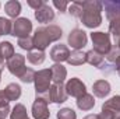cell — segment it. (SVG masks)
Wrapping results in <instances>:
<instances>
[{
    "mask_svg": "<svg viewBox=\"0 0 120 119\" xmlns=\"http://www.w3.org/2000/svg\"><path fill=\"white\" fill-rule=\"evenodd\" d=\"M50 73H52V81L53 84H63L66 77H67V70L61 63H55L50 67Z\"/></svg>",
    "mask_w": 120,
    "mask_h": 119,
    "instance_id": "4fadbf2b",
    "label": "cell"
},
{
    "mask_svg": "<svg viewBox=\"0 0 120 119\" xmlns=\"http://www.w3.org/2000/svg\"><path fill=\"white\" fill-rule=\"evenodd\" d=\"M77 107H78V109H81V111H91V109L95 107L94 95H91V94H84L82 97L77 98Z\"/></svg>",
    "mask_w": 120,
    "mask_h": 119,
    "instance_id": "2e32d148",
    "label": "cell"
},
{
    "mask_svg": "<svg viewBox=\"0 0 120 119\" xmlns=\"http://www.w3.org/2000/svg\"><path fill=\"white\" fill-rule=\"evenodd\" d=\"M35 73H36L35 70H32V69H30V67H28V69H25V70L22 71V74H21L18 79H20L22 83H27V84H28V83H34Z\"/></svg>",
    "mask_w": 120,
    "mask_h": 119,
    "instance_id": "f546056e",
    "label": "cell"
},
{
    "mask_svg": "<svg viewBox=\"0 0 120 119\" xmlns=\"http://www.w3.org/2000/svg\"><path fill=\"white\" fill-rule=\"evenodd\" d=\"M32 116L34 119H49L50 112L48 108V102L41 98H35L32 104Z\"/></svg>",
    "mask_w": 120,
    "mask_h": 119,
    "instance_id": "9c48e42d",
    "label": "cell"
},
{
    "mask_svg": "<svg viewBox=\"0 0 120 119\" xmlns=\"http://www.w3.org/2000/svg\"><path fill=\"white\" fill-rule=\"evenodd\" d=\"M8 102H10V101L7 99L4 91H0V105H8Z\"/></svg>",
    "mask_w": 120,
    "mask_h": 119,
    "instance_id": "d590c367",
    "label": "cell"
},
{
    "mask_svg": "<svg viewBox=\"0 0 120 119\" xmlns=\"http://www.w3.org/2000/svg\"><path fill=\"white\" fill-rule=\"evenodd\" d=\"M63 35V31L59 25H48V27H39L35 30L34 34V48L36 51H45L52 42L59 41Z\"/></svg>",
    "mask_w": 120,
    "mask_h": 119,
    "instance_id": "6da1fadb",
    "label": "cell"
},
{
    "mask_svg": "<svg viewBox=\"0 0 120 119\" xmlns=\"http://www.w3.org/2000/svg\"><path fill=\"white\" fill-rule=\"evenodd\" d=\"M17 45L21 48V49H24V51H27V52H31V51H34V38L32 36H25V38H18V42H17Z\"/></svg>",
    "mask_w": 120,
    "mask_h": 119,
    "instance_id": "484cf974",
    "label": "cell"
},
{
    "mask_svg": "<svg viewBox=\"0 0 120 119\" xmlns=\"http://www.w3.org/2000/svg\"><path fill=\"white\" fill-rule=\"evenodd\" d=\"M0 81H1V71H0Z\"/></svg>",
    "mask_w": 120,
    "mask_h": 119,
    "instance_id": "ab89813d",
    "label": "cell"
},
{
    "mask_svg": "<svg viewBox=\"0 0 120 119\" xmlns=\"http://www.w3.org/2000/svg\"><path fill=\"white\" fill-rule=\"evenodd\" d=\"M70 56V51L66 45L63 44H57L50 49V59L55 63H61V62H67Z\"/></svg>",
    "mask_w": 120,
    "mask_h": 119,
    "instance_id": "7c38bea8",
    "label": "cell"
},
{
    "mask_svg": "<svg viewBox=\"0 0 120 119\" xmlns=\"http://www.w3.org/2000/svg\"><path fill=\"white\" fill-rule=\"evenodd\" d=\"M98 116H99V119H120V112H113V111L102 109V112Z\"/></svg>",
    "mask_w": 120,
    "mask_h": 119,
    "instance_id": "1f68e13d",
    "label": "cell"
},
{
    "mask_svg": "<svg viewBox=\"0 0 120 119\" xmlns=\"http://www.w3.org/2000/svg\"><path fill=\"white\" fill-rule=\"evenodd\" d=\"M56 116L57 119H77V114L71 108H61Z\"/></svg>",
    "mask_w": 120,
    "mask_h": 119,
    "instance_id": "f1b7e54d",
    "label": "cell"
},
{
    "mask_svg": "<svg viewBox=\"0 0 120 119\" xmlns=\"http://www.w3.org/2000/svg\"><path fill=\"white\" fill-rule=\"evenodd\" d=\"M27 3H28V6L32 7L34 10H38V8H41V7L45 4L43 0H27Z\"/></svg>",
    "mask_w": 120,
    "mask_h": 119,
    "instance_id": "e575fe53",
    "label": "cell"
},
{
    "mask_svg": "<svg viewBox=\"0 0 120 119\" xmlns=\"http://www.w3.org/2000/svg\"><path fill=\"white\" fill-rule=\"evenodd\" d=\"M4 11H6V14H7L8 17L15 18V17H18L20 13H21V3L17 1V0H10V1H7V3L4 4Z\"/></svg>",
    "mask_w": 120,
    "mask_h": 119,
    "instance_id": "ac0fdd59",
    "label": "cell"
},
{
    "mask_svg": "<svg viewBox=\"0 0 120 119\" xmlns=\"http://www.w3.org/2000/svg\"><path fill=\"white\" fill-rule=\"evenodd\" d=\"M115 69H116V71H117V74L120 76V58L116 62H115Z\"/></svg>",
    "mask_w": 120,
    "mask_h": 119,
    "instance_id": "8d00e7d4",
    "label": "cell"
},
{
    "mask_svg": "<svg viewBox=\"0 0 120 119\" xmlns=\"http://www.w3.org/2000/svg\"><path fill=\"white\" fill-rule=\"evenodd\" d=\"M64 87H66L67 95L74 97V98H80V97H82L84 94H87V87H85V84H84L78 77L70 79V80L66 83Z\"/></svg>",
    "mask_w": 120,
    "mask_h": 119,
    "instance_id": "52a82bcc",
    "label": "cell"
},
{
    "mask_svg": "<svg viewBox=\"0 0 120 119\" xmlns=\"http://www.w3.org/2000/svg\"><path fill=\"white\" fill-rule=\"evenodd\" d=\"M31 31H32V23L28 18H17L13 23V30H11V35L17 36V38H25L30 36Z\"/></svg>",
    "mask_w": 120,
    "mask_h": 119,
    "instance_id": "8992f818",
    "label": "cell"
},
{
    "mask_svg": "<svg viewBox=\"0 0 120 119\" xmlns=\"http://www.w3.org/2000/svg\"><path fill=\"white\" fill-rule=\"evenodd\" d=\"M6 67L8 69V71L15 76V77H20L22 74V71L27 69L25 67V56L20 55V53H15L11 59L7 60L6 63Z\"/></svg>",
    "mask_w": 120,
    "mask_h": 119,
    "instance_id": "ba28073f",
    "label": "cell"
},
{
    "mask_svg": "<svg viewBox=\"0 0 120 119\" xmlns=\"http://www.w3.org/2000/svg\"><path fill=\"white\" fill-rule=\"evenodd\" d=\"M4 70V59L0 56V71H3Z\"/></svg>",
    "mask_w": 120,
    "mask_h": 119,
    "instance_id": "f35d334b",
    "label": "cell"
},
{
    "mask_svg": "<svg viewBox=\"0 0 120 119\" xmlns=\"http://www.w3.org/2000/svg\"><path fill=\"white\" fill-rule=\"evenodd\" d=\"M84 119H99V116H98V115H95V114H91V115H87Z\"/></svg>",
    "mask_w": 120,
    "mask_h": 119,
    "instance_id": "74e56055",
    "label": "cell"
},
{
    "mask_svg": "<svg viewBox=\"0 0 120 119\" xmlns=\"http://www.w3.org/2000/svg\"><path fill=\"white\" fill-rule=\"evenodd\" d=\"M50 81H52V73H50V69H42L39 71L35 73V79H34V83H35V95L36 97H41L42 94H46L49 88H50Z\"/></svg>",
    "mask_w": 120,
    "mask_h": 119,
    "instance_id": "3957f363",
    "label": "cell"
},
{
    "mask_svg": "<svg viewBox=\"0 0 120 119\" xmlns=\"http://www.w3.org/2000/svg\"><path fill=\"white\" fill-rule=\"evenodd\" d=\"M67 63L71 66H81V64L87 63V53H84L82 51H73V52H70Z\"/></svg>",
    "mask_w": 120,
    "mask_h": 119,
    "instance_id": "d6986e66",
    "label": "cell"
},
{
    "mask_svg": "<svg viewBox=\"0 0 120 119\" xmlns=\"http://www.w3.org/2000/svg\"><path fill=\"white\" fill-rule=\"evenodd\" d=\"M91 41L94 45V51H96L98 53L106 56L108 52L112 48V42H110V35L108 32H92L91 34Z\"/></svg>",
    "mask_w": 120,
    "mask_h": 119,
    "instance_id": "277c9868",
    "label": "cell"
},
{
    "mask_svg": "<svg viewBox=\"0 0 120 119\" xmlns=\"http://www.w3.org/2000/svg\"><path fill=\"white\" fill-rule=\"evenodd\" d=\"M11 112L10 105H0V119H6Z\"/></svg>",
    "mask_w": 120,
    "mask_h": 119,
    "instance_id": "836d02e7",
    "label": "cell"
},
{
    "mask_svg": "<svg viewBox=\"0 0 120 119\" xmlns=\"http://www.w3.org/2000/svg\"><path fill=\"white\" fill-rule=\"evenodd\" d=\"M109 32L113 35L115 41L120 39V18H115L109 21Z\"/></svg>",
    "mask_w": 120,
    "mask_h": 119,
    "instance_id": "83f0119b",
    "label": "cell"
},
{
    "mask_svg": "<svg viewBox=\"0 0 120 119\" xmlns=\"http://www.w3.org/2000/svg\"><path fill=\"white\" fill-rule=\"evenodd\" d=\"M49 94H50V102L55 104H63L68 98L64 84H52L49 88Z\"/></svg>",
    "mask_w": 120,
    "mask_h": 119,
    "instance_id": "30bf717a",
    "label": "cell"
},
{
    "mask_svg": "<svg viewBox=\"0 0 120 119\" xmlns=\"http://www.w3.org/2000/svg\"><path fill=\"white\" fill-rule=\"evenodd\" d=\"M119 58H120V48H117L116 45H112L110 51H109V52H108V55H106L108 62H109V63H115Z\"/></svg>",
    "mask_w": 120,
    "mask_h": 119,
    "instance_id": "4dcf8cb0",
    "label": "cell"
},
{
    "mask_svg": "<svg viewBox=\"0 0 120 119\" xmlns=\"http://www.w3.org/2000/svg\"><path fill=\"white\" fill-rule=\"evenodd\" d=\"M35 18L38 20V23H42V24L52 23L55 20V11L49 4L45 3L41 8L35 10Z\"/></svg>",
    "mask_w": 120,
    "mask_h": 119,
    "instance_id": "8fae6325",
    "label": "cell"
},
{
    "mask_svg": "<svg viewBox=\"0 0 120 119\" xmlns=\"http://www.w3.org/2000/svg\"><path fill=\"white\" fill-rule=\"evenodd\" d=\"M92 91H94V95H95V97H98V98H105V97L109 95V92H110V84H109V81H106V80H98V81L94 83Z\"/></svg>",
    "mask_w": 120,
    "mask_h": 119,
    "instance_id": "9a60e30c",
    "label": "cell"
},
{
    "mask_svg": "<svg viewBox=\"0 0 120 119\" xmlns=\"http://www.w3.org/2000/svg\"><path fill=\"white\" fill-rule=\"evenodd\" d=\"M102 109H108V111H113V112H120V95H115L112 98H109L108 101L103 102Z\"/></svg>",
    "mask_w": 120,
    "mask_h": 119,
    "instance_id": "cb8c5ba5",
    "label": "cell"
},
{
    "mask_svg": "<svg viewBox=\"0 0 120 119\" xmlns=\"http://www.w3.org/2000/svg\"><path fill=\"white\" fill-rule=\"evenodd\" d=\"M11 30H13V21L0 17V36L1 35H11Z\"/></svg>",
    "mask_w": 120,
    "mask_h": 119,
    "instance_id": "4316f807",
    "label": "cell"
},
{
    "mask_svg": "<svg viewBox=\"0 0 120 119\" xmlns=\"http://www.w3.org/2000/svg\"><path fill=\"white\" fill-rule=\"evenodd\" d=\"M27 59L30 62L31 64H34V66H38V64H42L45 59H46V55H45V52L43 51H31L28 52V56H27Z\"/></svg>",
    "mask_w": 120,
    "mask_h": 119,
    "instance_id": "7402d4cb",
    "label": "cell"
},
{
    "mask_svg": "<svg viewBox=\"0 0 120 119\" xmlns=\"http://www.w3.org/2000/svg\"><path fill=\"white\" fill-rule=\"evenodd\" d=\"M14 55H15V51H14V46H13L11 42H8V41L0 42V56L3 59L8 60V59H11Z\"/></svg>",
    "mask_w": 120,
    "mask_h": 119,
    "instance_id": "44dd1931",
    "label": "cell"
},
{
    "mask_svg": "<svg viewBox=\"0 0 120 119\" xmlns=\"http://www.w3.org/2000/svg\"><path fill=\"white\" fill-rule=\"evenodd\" d=\"M10 119H30L27 114V108L22 104H15L10 112Z\"/></svg>",
    "mask_w": 120,
    "mask_h": 119,
    "instance_id": "603a6c76",
    "label": "cell"
},
{
    "mask_svg": "<svg viewBox=\"0 0 120 119\" xmlns=\"http://www.w3.org/2000/svg\"><path fill=\"white\" fill-rule=\"evenodd\" d=\"M67 42L68 45L74 49V51H80L82 49L87 42H88V36H87V32L80 28H74L71 30V32L68 34V38H67Z\"/></svg>",
    "mask_w": 120,
    "mask_h": 119,
    "instance_id": "5b68a950",
    "label": "cell"
},
{
    "mask_svg": "<svg viewBox=\"0 0 120 119\" xmlns=\"http://www.w3.org/2000/svg\"><path fill=\"white\" fill-rule=\"evenodd\" d=\"M87 63H90L91 66H94V67L101 69L103 66V63H105V58H103V55H101L96 51L91 49V51L87 52Z\"/></svg>",
    "mask_w": 120,
    "mask_h": 119,
    "instance_id": "e0dca14e",
    "label": "cell"
},
{
    "mask_svg": "<svg viewBox=\"0 0 120 119\" xmlns=\"http://www.w3.org/2000/svg\"><path fill=\"white\" fill-rule=\"evenodd\" d=\"M106 11V18L115 20V18H120V1H103L102 3Z\"/></svg>",
    "mask_w": 120,
    "mask_h": 119,
    "instance_id": "5bb4252c",
    "label": "cell"
},
{
    "mask_svg": "<svg viewBox=\"0 0 120 119\" xmlns=\"http://www.w3.org/2000/svg\"><path fill=\"white\" fill-rule=\"evenodd\" d=\"M103 4L99 0H84V13L81 16V23L87 28H98L102 24V11Z\"/></svg>",
    "mask_w": 120,
    "mask_h": 119,
    "instance_id": "7a4b0ae2",
    "label": "cell"
},
{
    "mask_svg": "<svg viewBox=\"0 0 120 119\" xmlns=\"http://www.w3.org/2000/svg\"><path fill=\"white\" fill-rule=\"evenodd\" d=\"M8 101H17L21 97V87L15 83H10L6 88L3 90Z\"/></svg>",
    "mask_w": 120,
    "mask_h": 119,
    "instance_id": "ffe728a7",
    "label": "cell"
},
{
    "mask_svg": "<svg viewBox=\"0 0 120 119\" xmlns=\"http://www.w3.org/2000/svg\"><path fill=\"white\" fill-rule=\"evenodd\" d=\"M68 13L75 17V18H81L82 13H84V0H78V1H74L70 4V10Z\"/></svg>",
    "mask_w": 120,
    "mask_h": 119,
    "instance_id": "d4e9b609",
    "label": "cell"
},
{
    "mask_svg": "<svg viewBox=\"0 0 120 119\" xmlns=\"http://www.w3.org/2000/svg\"><path fill=\"white\" fill-rule=\"evenodd\" d=\"M53 6L59 10L60 13H64L67 6H68V1H66V0H53Z\"/></svg>",
    "mask_w": 120,
    "mask_h": 119,
    "instance_id": "d6a6232c",
    "label": "cell"
}]
</instances>
